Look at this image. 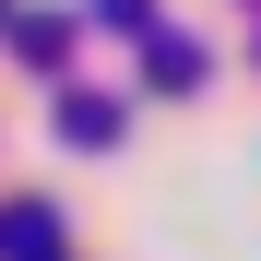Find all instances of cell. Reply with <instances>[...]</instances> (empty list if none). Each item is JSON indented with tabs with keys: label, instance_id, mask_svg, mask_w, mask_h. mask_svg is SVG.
Instances as JSON below:
<instances>
[{
	"label": "cell",
	"instance_id": "6da1fadb",
	"mask_svg": "<svg viewBox=\"0 0 261 261\" xmlns=\"http://www.w3.org/2000/svg\"><path fill=\"white\" fill-rule=\"evenodd\" d=\"M202 83H214V48L190 24H154L143 36V95H202Z\"/></svg>",
	"mask_w": 261,
	"mask_h": 261
},
{
	"label": "cell",
	"instance_id": "7a4b0ae2",
	"mask_svg": "<svg viewBox=\"0 0 261 261\" xmlns=\"http://www.w3.org/2000/svg\"><path fill=\"white\" fill-rule=\"evenodd\" d=\"M130 130V95H107V83H60V143H83V154H107Z\"/></svg>",
	"mask_w": 261,
	"mask_h": 261
},
{
	"label": "cell",
	"instance_id": "3957f363",
	"mask_svg": "<svg viewBox=\"0 0 261 261\" xmlns=\"http://www.w3.org/2000/svg\"><path fill=\"white\" fill-rule=\"evenodd\" d=\"M60 202H0V261H60Z\"/></svg>",
	"mask_w": 261,
	"mask_h": 261
},
{
	"label": "cell",
	"instance_id": "277c9868",
	"mask_svg": "<svg viewBox=\"0 0 261 261\" xmlns=\"http://www.w3.org/2000/svg\"><path fill=\"white\" fill-rule=\"evenodd\" d=\"M71 48H83L71 12H12V60H24V71H71Z\"/></svg>",
	"mask_w": 261,
	"mask_h": 261
},
{
	"label": "cell",
	"instance_id": "5b68a950",
	"mask_svg": "<svg viewBox=\"0 0 261 261\" xmlns=\"http://www.w3.org/2000/svg\"><path fill=\"white\" fill-rule=\"evenodd\" d=\"M83 24H95V36H119V48H143V36L166 24V0H83Z\"/></svg>",
	"mask_w": 261,
	"mask_h": 261
},
{
	"label": "cell",
	"instance_id": "8992f818",
	"mask_svg": "<svg viewBox=\"0 0 261 261\" xmlns=\"http://www.w3.org/2000/svg\"><path fill=\"white\" fill-rule=\"evenodd\" d=\"M0 12H12V0H0Z\"/></svg>",
	"mask_w": 261,
	"mask_h": 261
}]
</instances>
